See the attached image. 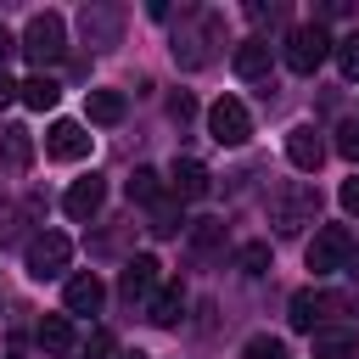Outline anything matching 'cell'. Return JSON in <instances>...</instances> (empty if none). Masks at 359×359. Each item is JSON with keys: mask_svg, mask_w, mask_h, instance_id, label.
Here are the masks:
<instances>
[{"mask_svg": "<svg viewBox=\"0 0 359 359\" xmlns=\"http://www.w3.org/2000/svg\"><path fill=\"white\" fill-rule=\"evenodd\" d=\"M337 151L342 157H359V123H342L337 129Z\"/></svg>", "mask_w": 359, "mask_h": 359, "instance_id": "cell-31", "label": "cell"}, {"mask_svg": "<svg viewBox=\"0 0 359 359\" xmlns=\"http://www.w3.org/2000/svg\"><path fill=\"white\" fill-rule=\"evenodd\" d=\"M314 219H320V191H314L309 180H286V185L269 196V224H275L280 236H303Z\"/></svg>", "mask_w": 359, "mask_h": 359, "instance_id": "cell-1", "label": "cell"}, {"mask_svg": "<svg viewBox=\"0 0 359 359\" xmlns=\"http://www.w3.org/2000/svg\"><path fill=\"white\" fill-rule=\"evenodd\" d=\"M123 191H129V202H157V196H163V174H157V168H135Z\"/></svg>", "mask_w": 359, "mask_h": 359, "instance_id": "cell-24", "label": "cell"}, {"mask_svg": "<svg viewBox=\"0 0 359 359\" xmlns=\"http://www.w3.org/2000/svg\"><path fill=\"white\" fill-rule=\"evenodd\" d=\"M84 118L90 123H123V90H90L84 95Z\"/></svg>", "mask_w": 359, "mask_h": 359, "instance_id": "cell-17", "label": "cell"}, {"mask_svg": "<svg viewBox=\"0 0 359 359\" xmlns=\"http://www.w3.org/2000/svg\"><path fill=\"white\" fill-rule=\"evenodd\" d=\"M118 359H146V353H140V348H123V353H118Z\"/></svg>", "mask_w": 359, "mask_h": 359, "instance_id": "cell-35", "label": "cell"}, {"mask_svg": "<svg viewBox=\"0 0 359 359\" xmlns=\"http://www.w3.org/2000/svg\"><path fill=\"white\" fill-rule=\"evenodd\" d=\"M79 22H84V39H90V45H101V50H107V45H118L123 17H118L112 6H84V17H79Z\"/></svg>", "mask_w": 359, "mask_h": 359, "instance_id": "cell-15", "label": "cell"}, {"mask_svg": "<svg viewBox=\"0 0 359 359\" xmlns=\"http://www.w3.org/2000/svg\"><path fill=\"white\" fill-rule=\"evenodd\" d=\"M241 359H286V348H280V337H252L241 348Z\"/></svg>", "mask_w": 359, "mask_h": 359, "instance_id": "cell-27", "label": "cell"}, {"mask_svg": "<svg viewBox=\"0 0 359 359\" xmlns=\"http://www.w3.org/2000/svg\"><path fill=\"white\" fill-rule=\"evenodd\" d=\"M309 348H314V359H353V331H314L309 337Z\"/></svg>", "mask_w": 359, "mask_h": 359, "instance_id": "cell-22", "label": "cell"}, {"mask_svg": "<svg viewBox=\"0 0 359 359\" xmlns=\"http://www.w3.org/2000/svg\"><path fill=\"white\" fill-rule=\"evenodd\" d=\"M11 101H22V95H17V84H11V79H6V73H0V112H6V107H11Z\"/></svg>", "mask_w": 359, "mask_h": 359, "instance_id": "cell-34", "label": "cell"}, {"mask_svg": "<svg viewBox=\"0 0 359 359\" xmlns=\"http://www.w3.org/2000/svg\"><path fill=\"white\" fill-rule=\"evenodd\" d=\"M101 202H107V180H95V174L73 180V185H67V196H62L67 219H79V224H90V219L101 213Z\"/></svg>", "mask_w": 359, "mask_h": 359, "instance_id": "cell-9", "label": "cell"}, {"mask_svg": "<svg viewBox=\"0 0 359 359\" xmlns=\"http://www.w3.org/2000/svg\"><path fill=\"white\" fill-rule=\"evenodd\" d=\"M17 95H22L34 112H45V107H56V101H62V84H56L50 73H34V79H22V84H17Z\"/></svg>", "mask_w": 359, "mask_h": 359, "instance_id": "cell-19", "label": "cell"}, {"mask_svg": "<svg viewBox=\"0 0 359 359\" xmlns=\"http://www.w3.org/2000/svg\"><path fill=\"white\" fill-rule=\"evenodd\" d=\"M0 163H6L11 174H22V168L34 163V135H28L22 123H0Z\"/></svg>", "mask_w": 359, "mask_h": 359, "instance_id": "cell-14", "label": "cell"}, {"mask_svg": "<svg viewBox=\"0 0 359 359\" xmlns=\"http://www.w3.org/2000/svg\"><path fill=\"white\" fill-rule=\"evenodd\" d=\"M45 157H56V163L90 157V129H84L79 118H56V123L45 129Z\"/></svg>", "mask_w": 359, "mask_h": 359, "instance_id": "cell-7", "label": "cell"}, {"mask_svg": "<svg viewBox=\"0 0 359 359\" xmlns=\"http://www.w3.org/2000/svg\"><path fill=\"white\" fill-rule=\"evenodd\" d=\"M303 258H309V269H314V275H337V269L353 258V236H348L342 224H320Z\"/></svg>", "mask_w": 359, "mask_h": 359, "instance_id": "cell-6", "label": "cell"}, {"mask_svg": "<svg viewBox=\"0 0 359 359\" xmlns=\"http://www.w3.org/2000/svg\"><path fill=\"white\" fill-rule=\"evenodd\" d=\"M101 297H107V286H101V275H95V269L67 275V286H62V314H95V309H101Z\"/></svg>", "mask_w": 359, "mask_h": 359, "instance_id": "cell-10", "label": "cell"}, {"mask_svg": "<svg viewBox=\"0 0 359 359\" xmlns=\"http://www.w3.org/2000/svg\"><path fill=\"white\" fill-rule=\"evenodd\" d=\"M157 258L151 252H140V258H129L123 264V275H118V292H123V303H151V292H157Z\"/></svg>", "mask_w": 359, "mask_h": 359, "instance_id": "cell-8", "label": "cell"}, {"mask_svg": "<svg viewBox=\"0 0 359 359\" xmlns=\"http://www.w3.org/2000/svg\"><path fill=\"white\" fill-rule=\"evenodd\" d=\"M67 258H73V241H67L62 230H39V236L28 241V252H22V264H28L34 280H56V275L67 269Z\"/></svg>", "mask_w": 359, "mask_h": 359, "instance_id": "cell-4", "label": "cell"}, {"mask_svg": "<svg viewBox=\"0 0 359 359\" xmlns=\"http://www.w3.org/2000/svg\"><path fill=\"white\" fill-rule=\"evenodd\" d=\"M22 56L45 73V62H62L67 56V22L56 11H34L28 28H22Z\"/></svg>", "mask_w": 359, "mask_h": 359, "instance_id": "cell-2", "label": "cell"}, {"mask_svg": "<svg viewBox=\"0 0 359 359\" xmlns=\"http://www.w3.org/2000/svg\"><path fill=\"white\" fill-rule=\"evenodd\" d=\"M331 50H337V45H331L325 22H303V28H292V34H286V45H280L286 67H292V73H303V79H309V73H314Z\"/></svg>", "mask_w": 359, "mask_h": 359, "instance_id": "cell-3", "label": "cell"}, {"mask_svg": "<svg viewBox=\"0 0 359 359\" xmlns=\"http://www.w3.org/2000/svg\"><path fill=\"white\" fill-rule=\"evenodd\" d=\"M236 269L252 275V280L269 275V241H241V247H236Z\"/></svg>", "mask_w": 359, "mask_h": 359, "instance_id": "cell-23", "label": "cell"}, {"mask_svg": "<svg viewBox=\"0 0 359 359\" xmlns=\"http://www.w3.org/2000/svg\"><path fill=\"white\" fill-rule=\"evenodd\" d=\"M286 157H292V168L314 174V168L325 163V140H320V129H314V123H297V129H286Z\"/></svg>", "mask_w": 359, "mask_h": 359, "instance_id": "cell-11", "label": "cell"}, {"mask_svg": "<svg viewBox=\"0 0 359 359\" xmlns=\"http://www.w3.org/2000/svg\"><path fill=\"white\" fill-rule=\"evenodd\" d=\"M337 67H342V79H359V34L337 39Z\"/></svg>", "mask_w": 359, "mask_h": 359, "instance_id": "cell-26", "label": "cell"}, {"mask_svg": "<svg viewBox=\"0 0 359 359\" xmlns=\"http://www.w3.org/2000/svg\"><path fill=\"white\" fill-rule=\"evenodd\" d=\"M11 50H22V45H17V39H11V28L0 22V73H6V56H11Z\"/></svg>", "mask_w": 359, "mask_h": 359, "instance_id": "cell-33", "label": "cell"}, {"mask_svg": "<svg viewBox=\"0 0 359 359\" xmlns=\"http://www.w3.org/2000/svg\"><path fill=\"white\" fill-rule=\"evenodd\" d=\"M180 224H185V219H180L174 208H157V219H151V236H180Z\"/></svg>", "mask_w": 359, "mask_h": 359, "instance_id": "cell-28", "label": "cell"}, {"mask_svg": "<svg viewBox=\"0 0 359 359\" xmlns=\"http://www.w3.org/2000/svg\"><path fill=\"white\" fill-rule=\"evenodd\" d=\"M219 241H224V224H219V219H196V224H191V247H196V252H213Z\"/></svg>", "mask_w": 359, "mask_h": 359, "instance_id": "cell-25", "label": "cell"}, {"mask_svg": "<svg viewBox=\"0 0 359 359\" xmlns=\"http://www.w3.org/2000/svg\"><path fill=\"white\" fill-rule=\"evenodd\" d=\"M168 118H174V123H185V118H196V101H191L185 90H180V95H168Z\"/></svg>", "mask_w": 359, "mask_h": 359, "instance_id": "cell-30", "label": "cell"}, {"mask_svg": "<svg viewBox=\"0 0 359 359\" xmlns=\"http://www.w3.org/2000/svg\"><path fill=\"white\" fill-rule=\"evenodd\" d=\"M236 73L241 79H264L269 73V39H241L236 45Z\"/></svg>", "mask_w": 359, "mask_h": 359, "instance_id": "cell-18", "label": "cell"}, {"mask_svg": "<svg viewBox=\"0 0 359 359\" xmlns=\"http://www.w3.org/2000/svg\"><path fill=\"white\" fill-rule=\"evenodd\" d=\"M202 39H219V17H202V34H174V62L180 67H202V62H213V45H202Z\"/></svg>", "mask_w": 359, "mask_h": 359, "instance_id": "cell-12", "label": "cell"}, {"mask_svg": "<svg viewBox=\"0 0 359 359\" xmlns=\"http://www.w3.org/2000/svg\"><path fill=\"white\" fill-rule=\"evenodd\" d=\"M337 196H342V213H353V219H359V180H342V191H337Z\"/></svg>", "mask_w": 359, "mask_h": 359, "instance_id": "cell-32", "label": "cell"}, {"mask_svg": "<svg viewBox=\"0 0 359 359\" xmlns=\"http://www.w3.org/2000/svg\"><path fill=\"white\" fill-rule=\"evenodd\" d=\"M208 135H213L219 146H247V140H252V112H247L236 95H219V101L208 107Z\"/></svg>", "mask_w": 359, "mask_h": 359, "instance_id": "cell-5", "label": "cell"}, {"mask_svg": "<svg viewBox=\"0 0 359 359\" xmlns=\"http://www.w3.org/2000/svg\"><path fill=\"white\" fill-rule=\"evenodd\" d=\"M331 309H342V303H337V297H325V292H297V297H292V325L314 337V325H320Z\"/></svg>", "mask_w": 359, "mask_h": 359, "instance_id": "cell-16", "label": "cell"}, {"mask_svg": "<svg viewBox=\"0 0 359 359\" xmlns=\"http://www.w3.org/2000/svg\"><path fill=\"white\" fill-rule=\"evenodd\" d=\"M112 353V331H90L84 337V359H107Z\"/></svg>", "mask_w": 359, "mask_h": 359, "instance_id": "cell-29", "label": "cell"}, {"mask_svg": "<svg viewBox=\"0 0 359 359\" xmlns=\"http://www.w3.org/2000/svg\"><path fill=\"white\" fill-rule=\"evenodd\" d=\"M180 309H185V292H180V286H163V292H151L146 320H151V325H180Z\"/></svg>", "mask_w": 359, "mask_h": 359, "instance_id": "cell-20", "label": "cell"}, {"mask_svg": "<svg viewBox=\"0 0 359 359\" xmlns=\"http://www.w3.org/2000/svg\"><path fill=\"white\" fill-rule=\"evenodd\" d=\"M34 337H39L45 353H67V348H73V320H67V314H45Z\"/></svg>", "mask_w": 359, "mask_h": 359, "instance_id": "cell-21", "label": "cell"}, {"mask_svg": "<svg viewBox=\"0 0 359 359\" xmlns=\"http://www.w3.org/2000/svg\"><path fill=\"white\" fill-rule=\"evenodd\" d=\"M168 191H174L180 202L208 196V168H202L196 157H174V168H168Z\"/></svg>", "mask_w": 359, "mask_h": 359, "instance_id": "cell-13", "label": "cell"}]
</instances>
